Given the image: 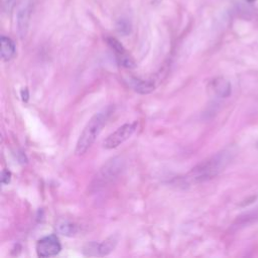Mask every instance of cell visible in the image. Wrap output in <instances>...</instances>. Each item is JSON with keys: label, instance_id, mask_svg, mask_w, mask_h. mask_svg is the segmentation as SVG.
<instances>
[{"label": "cell", "instance_id": "7c38bea8", "mask_svg": "<svg viewBox=\"0 0 258 258\" xmlns=\"http://www.w3.org/2000/svg\"><path fill=\"white\" fill-rule=\"evenodd\" d=\"M130 23H128L126 20H120L117 24L118 31L122 34H128L130 32Z\"/></svg>", "mask_w": 258, "mask_h": 258}, {"label": "cell", "instance_id": "277c9868", "mask_svg": "<svg viewBox=\"0 0 258 258\" xmlns=\"http://www.w3.org/2000/svg\"><path fill=\"white\" fill-rule=\"evenodd\" d=\"M61 245L56 235H48L39 239L36 243V253L39 257H51L58 254Z\"/></svg>", "mask_w": 258, "mask_h": 258}, {"label": "cell", "instance_id": "8992f818", "mask_svg": "<svg viewBox=\"0 0 258 258\" xmlns=\"http://www.w3.org/2000/svg\"><path fill=\"white\" fill-rule=\"evenodd\" d=\"M34 3L35 0H20L17 12V29L21 37H23L26 33Z\"/></svg>", "mask_w": 258, "mask_h": 258}, {"label": "cell", "instance_id": "7a4b0ae2", "mask_svg": "<svg viewBox=\"0 0 258 258\" xmlns=\"http://www.w3.org/2000/svg\"><path fill=\"white\" fill-rule=\"evenodd\" d=\"M228 151H223L220 153H217L216 155L212 156L208 160H205L204 162L200 163L198 166L192 168L186 175L185 179H187L190 182H197V181H203L208 178H212L216 174H218L223 168L226 166V164L229 162Z\"/></svg>", "mask_w": 258, "mask_h": 258}, {"label": "cell", "instance_id": "30bf717a", "mask_svg": "<svg viewBox=\"0 0 258 258\" xmlns=\"http://www.w3.org/2000/svg\"><path fill=\"white\" fill-rule=\"evenodd\" d=\"M131 85L133 89L140 94H148L151 91H153L155 88L154 82L147 81V80H140V79H133L131 81Z\"/></svg>", "mask_w": 258, "mask_h": 258}, {"label": "cell", "instance_id": "52a82bcc", "mask_svg": "<svg viewBox=\"0 0 258 258\" xmlns=\"http://www.w3.org/2000/svg\"><path fill=\"white\" fill-rule=\"evenodd\" d=\"M107 43L111 47V49L115 52V55L119 61V63L127 69H133L135 68V62L131 58V56L127 53L126 49L120 43L116 38L114 37H108L107 38Z\"/></svg>", "mask_w": 258, "mask_h": 258}, {"label": "cell", "instance_id": "ba28073f", "mask_svg": "<svg viewBox=\"0 0 258 258\" xmlns=\"http://www.w3.org/2000/svg\"><path fill=\"white\" fill-rule=\"evenodd\" d=\"M211 88L214 93L222 98H226L231 94V84L224 78H216L211 82Z\"/></svg>", "mask_w": 258, "mask_h": 258}, {"label": "cell", "instance_id": "4fadbf2b", "mask_svg": "<svg viewBox=\"0 0 258 258\" xmlns=\"http://www.w3.org/2000/svg\"><path fill=\"white\" fill-rule=\"evenodd\" d=\"M14 2L15 0H2V9L5 12H10L14 6Z\"/></svg>", "mask_w": 258, "mask_h": 258}, {"label": "cell", "instance_id": "5b68a950", "mask_svg": "<svg viewBox=\"0 0 258 258\" xmlns=\"http://www.w3.org/2000/svg\"><path fill=\"white\" fill-rule=\"evenodd\" d=\"M116 244L117 239L113 236L100 243L90 242L84 247V253L87 256H105L115 248Z\"/></svg>", "mask_w": 258, "mask_h": 258}, {"label": "cell", "instance_id": "9c48e42d", "mask_svg": "<svg viewBox=\"0 0 258 258\" xmlns=\"http://www.w3.org/2000/svg\"><path fill=\"white\" fill-rule=\"evenodd\" d=\"M1 58L3 60H10L16 52V46L14 41L7 37L2 35L1 36Z\"/></svg>", "mask_w": 258, "mask_h": 258}, {"label": "cell", "instance_id": "9a60e30c", "mask_svg": "<svg viewBox=\"0 0 258 258\" xmlns=\"http://www.w3.org/2000/svg\"><path fill=\"white\" fill-rule=\"evenodd\" d=\"M28 91H27V89H24V90H22L21 91V97H22V99H23V101H27V99H28Z\"/></svg>", "mask_w": 258, "mask_h": 258}, {"label": "cell", "instance_id": "3957f363", "mask_svg": "<svg viewBox=\"0 0 258 258\" xmlns=\"http://www.w3.org/2000/svg\"><path fill=\"white\" fill-rule=\"evenodd\" d=\"M136 127H137V122L126 123L120 126L104 140L103 146L106 149H113L118 147L124 141H126L131 137V135L136 130Z\"/></svg>", "mask_w": 258, "mask_h": 258}, {"label": "cell", "instance_id": "6da1fadb", "mask_svg": "<svg viewBox=\"0 0 258 258\" xmlns=\"http://www.w3.org/2000/svg\"><path fill=\"white\" fill-rule=\"evenodd\" d=\"M112 111H113L112 107H108L105 110L95 114L89 120V122L83 129V131L78 139L76 149H75V153L77 155L84 154L91 147V145L95 142L96 138L101 133L103 127L106 125Z\"/></svg>", "mask_w": 258, "mask_h": 258}, {"label": "cell", "instance_id": "5bb4252c", "mask_svg": "<svg viewBox=\"0 0 258 258\" xmlns=\"http://www.w3.org/2000/svg\"><path fill=\"white\" fill-rule=\"evenodd\" d=\"M11 179V172L8 169L2 170L1 173V182L2 183H9Z\"/></svg>", "mask_w": 258, "mask_h": 258}, {"label": "cell", "instance_id": "8fae6325", "mask_svg": "<svg viewBox=\"0 0 258 258\" xmlns=\"http://www.w3.org/2000/svg\"><path fill=\"white\" fill-rule=\"evenodd\" d=\"M57 232L64 236H74L78 232V227L68 221H62L57 224L56 226Z\"/></svg>", "mask_w": 258, "mask_h": 258}]
</instances>
